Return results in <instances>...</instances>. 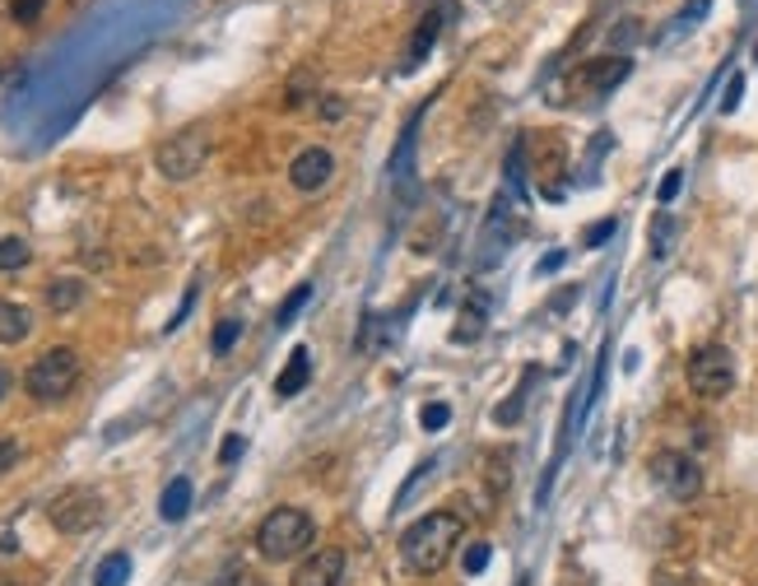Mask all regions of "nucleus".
<instances>
[{
    "label": "nucleus",
    "mask_w": 758,
    "mask_h": 586,
    "mask_svg": "<svg viewBox=\"0 0 758 586\" xmlns=\"http://www.w3.org/2000/svg\"><path fill=\"white\" fill-rule=\"evenodd\" d=\"M75 381H80V354L71 345H52V349H42L33 364H29L24 391L38 405H61L65 396L75 391Z\"/></svg>",
    "instance_id": "obj_3"
},
{
    "label": "nucleus",
    "mask_w": 758,
    "mask_h": 586,
    "mask_svg": "<svg viewBox=\"0 0 758 586\" xmlns=\"http://www.w3.org/2000/svg\"><path fill=\"white\" fill-rule=\"evenodd\" d=\"M614 229H619V223H614V219H606V223H596V229H587V233H582V242H587V247H600V242H610V233H614Z\"/></svg>",
    "instance_id": "obj_25"
},
{
    "label": "nucleus",
    "mask_w": 758,
    "mask_h": 586,
    "mask_svg": "<svg viewBox=\"0 0 758 586\" xmlns=\"http://www.w3.org/2000/svg\"><path fill=\"white\" fill-rule=\"evenodd\" d=\"M224 586H265V582H261L252 568H229V573H224Z\"/></svg>",
    "instance_id": "obj_26"
},
{
    "label": "nucleus",
    "mask_w": 758,
    "mask_h": 586,
    "mask_svg": "<svg viewBox=\"0 0 758 586\" xmlns=\"http://www.w3.org/2000/svg\"><path fill=\"white\" fill-rule=\"evenodd\" d=\"M6 387H10V373L0 368V400H6Z\"/></svg>",
    "instance_id": "obj_32"
},
{
    "label": "nucleus",
    "mask_w": 758,
    "mask_h": 586,
    "mask_svg": "<svg viewBox=\"0 0 758 586\" xmlns=\"http://www.w3.org/2000/svg\"><path fill=\"white\" fill-rule=\"evenodd\" d=\"M191 507V480H172L164 489V499H159V512H164V522H182Z\"/></svg>",
    "instance_id": "obj_15"
},
{
    "label": "nucleus",
    "mask_w": 758,
    "mask_h": 586,
    "mask_svg": "<svg viewBox=\"0 0 758 586\" xmlns=\"http://www.w3.org/2000/svg\"><path fill=\"white\" fill-rule=\"evenodd\" d=\"M330 177H336V159H330V149H322V145L298 149L294 164H288V182H294V191H303V196L326 191Z\"/></svg>",
    "instance_id": "obj_8"
},
{
    "label": "nucleus",
    "mask_w": 758,
    "mask_h": 586,
    "mask_svg": "<svg viewBox=\"0 0 758 586\" xmlns=\"http://www.w3.org/2000/svg\"><path fill=\"white\" fill-rule=\"evenodd\" d=\"M484 563H488V545H471V550H465V573H484Z\"/></svg>",
    "instance_id": "obj_27"
},
{
    "label": "nucleus",
    "mask_w": 758,
    "mask_h": 586,
    "mask_svg": "<svg viewBox=\"0 0 758 586\" xmlns=\"http://www.w3.org/2000/svg\"><path fill=\"white\" fill-rule=\"evenodd\" d=\"M126 577H130V558H126V554H113V558L98 563L94 586H126Z\"/></svg>",
    "instance_id": "obj_17"
},
{
    "label": "nucleus",
    "mask_w": 758,
    "mask_h": 586,
    "mask_svg": "<svg viewBox=\"0 0 758 586\" xmlns=\"http://www.w3.org/2000/svg\"><path fill=\"white\" fill-rule=\"evenodd\" d=\"M33 261V247L24 238H0V275H14Z\"/></svg>",
    "instance_id": "obj_16"
},
{
    "label": "nucleus",
    "mask_w": 758,
    "mask_h": 586,
    "mask_svg": "<svg viewBox=\"0 0 758 586\" xmlns=\"http://www.w3.org/2000/svg\"><path fill=\"white\" fill-rule=\"evenodd\" d=\"M42 6H48V0H14V19L19 24H29V19H38Z\"/></svg>",
    "instance_id": "obj_28"
},
{
    "label": "nucleus",
    "mask_w": 758,
    "mask_h": 586,
    "mask_svg": "<svg viewBox=\"0 0 758 586\" xmlns=\"http://www.w3.org/2000/svg\"><path fill=\"white\" fill-rule=\"evenodd\" d=\"M652 480L671 493V499H680V503H694L698 493H703V465L688 457V452H675V447H665V452H656L652 457Z\"/></svg>",
    "instance_id": "obj_7"
},
{
    "label": "nucleus",
    "mask_w": 758,
    "mask_h": 586,
    "mask_svg": "<svg viewBox=\"0 0 758 586\" xmlns=\"http://www.w3.org/2000/svg\"><path fill=\"white\" fill-rule=\"evenodd\" d=\"M661 586H684V582H661Z\"/></svg>",
    "instance_id": "obj_33"
},
{
    "label": "nucleus",
    "mask_w": 758,
    "mask_h": 586,
    "mask_svg": "<svg viewBox=\"0 0 758 586\" xmlns=\"http://www.w3.org/2000/svg\"><path fill=\"white\" fill-rule=\"evenodd\" d=\"M461 535H465V522L456 512H423L419 522H410L406 535H400V568L414 577L442 573L452 563Z\"/></svg>",
    "instance_id": "obj_1"
},
{
    "label": "nucleus",
    "mask_w": 758,
    "mask_h": 586,
    "mask_svg": "<svg viewBox=\"0 0 758 586\" xmlns=\"http://www.w3.org/2000/svg\"><path fill=\"white\" fill-rule=\"evenodd\" d=\"M680 177H684V172H665V182H661V191H656L661 206H671V200L680 196Z\"/></svg>",
    "instance_id": "obj_29"
},
{
    "label": "nucleus",
    "mask_w": 758,
    "mask_h": 586,
    "mask_svg": "<svg viewBox=\"0 0 758 586\" xmlns=\"http://www.w3.org/2000/svg\"><path fill=\"white\" fill-rule=\"evenodd\" d=\"M448 14H452V6L442 10V14H433V10H429V14L419 19V33H414V42H410V56H406V65H400V71H419V61L429 56V48H433V42L442 38V19H448Z\"/></svg>",
    "instance_id": "obj_12"
},
{
    "label": "nucleus",
    "mask_w": 758,
    "mask_h": 586,
    "mask_svg": "<svg viewBox=\"0 0 758 586\" xmlns=\"http://www.w3.org/2000/svg\"><path fill=\"white\" fill-rule=\"evenodd\" d=\"M242 447H248V442H242V433H229V442H224V452H219V461H224V465H229V461H238V457H242Z\"/></svg>",
    "instance_id": "obj_31"
},
{
    "label": "nucleus",
    "mask_w": 758,
    "mask_h": 586,
    "mask_svg": "<svg viewBox=\"0 0 758 586\" xmlns=\"http://www.w3.org/2000/svg\"><path fill=\"white\" fill-rule=\"evenodd\" d=\"M206 159H210V130L206 126H182L159 145V154H154V164H159V172L168 182H191V177L206 168Z\"/></svg>",
    "instance_id": "obj_5"
},
{
    "label": "nucleus",
    "mask_w": 758,
    "mask_h": 586,
    "mask_svg": "<svg viewBox=\"0 0 758 586\" xmlns=\"http://www.w3.org/2000/svg\"><path fill=\"white\" fill-rule=\"evenodd\" d=\"M340 582H345V550H312L294 568V586H340Z\"/></svg>",
    "instance_id": "obj_9"
},
{
    "label": "nucleus",
    "mask_w": 758,
    "mask_h": 586,
    "mask_svg": "<svg viewBox=\"0 0 758 586\" xmlns=\"http://www.w3.org/2000/svg\"><path fill=\"white\" fill-rule=\"evenodd\" d=\"M684 381L698 400H722L735 387V354L726 345H698L684 364Z\"/></svg>",
    "instance_id": "obj_4"
},
{
    "label": "nucleus",
    "mask_w": 758,
    "mask_h": 586,
    "mask_svg": "<svg viewBox=\"0 0 758 586\" xmlns=\"http://www.w3.org/2000/svg\"><path fill=\"white\" fill-rule=\"evenodd\" d=\"M307 377H312V354L298 345L294 354H288V368L275 377V396L280 400H288V396H298L303 387H307Z\"/></svg>",
    "instance_id": "obj_13"
},
{
    "label": "nucleus",
    "mask_w": 758,
    "mask_h": 586,
    "mask_svg": "<svg viewBox=\"0 0 758 586\" xmlns=\"http://www.w3.org/2000/svg\"><path fill=\"white\" fill-rule=\"evenodd\" d=\"M707 10H712V0H688V6H684V10L671 19V24H665V38H680V33H688V29H694Z\"/></svg>",
    "instance_id": "obj_18"
},
{
    "label": "nucleus",
    "mask_w": 758,
    "mask_h": 586,
    "mask_svg": "<svg viewBox=\"0 0 758 586\" xmlns=\"http://www.w3.org/2000/svg\"><path fill=\"white\" fill-rule=\"evenodd\" d=\"M42 293H48V307H52V312H75V307L84 303V280L65 275V280H52Z\"/></svg>",
    "instance_id": "obj_14"
},
{
    "label": "nucleus",
    "mask_w": 758,
    "mask_h": 586,
    "mask_svg": "<svg viewBox=\"0 0 758 586\" xmlns=\"http://www.w3.org/2000/svg\"><path fill=\"white\" fill-rule=\"evenodd\" d=\"M610 42L619 48V42H638V19H623V24L610 33Z\"/></svg>",
    "instance_id": "obj_30"
},
{
    "label": "nucleus",
    "mask_w": 758,
    "mask_h": 586,
    "mask_svg": "<svg viewBox=\"0 0 758 586\" xmlns=\"http://www.w3.org/2000/svg\"><path fill=\"white\" fill-rule=\"evenodd\" d=\"M312 540H317V522L303 507H275L256 526V554L265 563H298L312 554Z\"/></svg>",
    "instance_id": "obj_2"
},
{
    "label": "nucleus",
    "mask_w": 758,
    "mask_h": 586,
    "mask_svg": "<svg viewBox=\"0 0 758 586\" xmlns=\"http://www.w3.org/2000/svg\"><path fill=\"white\" fill-rule=\"evenodd\" d=\"M740 98H745V75H735L726 84V94H722V112H735V107H740Z\"/></svg>",
    "instance_id": "obj_23"
},
{
    "label": "nucleus",
    "mask_w": 758,
    "mask_h": 586,
    "mask_svg": "<svg viewBox=\"0 0 758 586\" xmlns=\"http://www.w3.org/2000/svg\"><path fill=\"white\" fill-rule=\"evenodd\" d=\"M238 335H242V322H233V317H224V322H219L214 326V341H210V349L219 354V358H224L233 345H238Z\"/></svg>",
    "instance_id": "obj_20"
},
{
    "label": "nucleus",
    "mask_w": 758,
    "mask_h": 586,
    "mask_svg": "<svg viewBox=\"0 0 758 586\" xmlns=\"http://www.w3.org/2000/svg\"><path fill=\"white\" fill-rule=\"evenodd\" d=\"M671 238H675V219L661 214L656 229H652V257H665V242H671Z\"/></svg>",
    "instance_id": "obj_21"
},
{
    "label": "nucleus",
    "mask_w": 758,
    "mask_h": 586,
    "mask_svg": "<svg viewBox=\"0 0 758 586\" xmlns=\"http://www.w3.org/2000/svg\"><path fill=\"white\" fill-rule=\"evenodd\" d=\"M48 516H52V526L61 535H84V531H94L103 522V493L75 484V489L56 493L52 507H48Z\"/></svg>",
    "instance_id": "obj_6"
},
{
    "label": "nucleus",
    "mask_w": 758,
    "mask_h": 586,
    "mask_svg": "<svg viewBox=\"0 0 758 586\" xmlns=\"http://www.w3.org/2000/svg\"><path fill=\"white\" fill-rule=\"evenodd\" d=\"M19 457H24V447H19L14 438H6V433H0V475H6V470H10Z\"/></svg>",
    "instance_id": "obj_22"
},
{
    "label": "nucleus",
    "mask_w": 758,
    "mask_h": 586,
    "mask_svg": "<svg viewBox=\"0 0 758 586\" xmlns=\"http://www.w3.org/2000/svg\"><path fill=\"white\" fill-rule=\"evenodd\" d=\"M33 335V312L14 299H0V345H24Z\"/></svg>",
    "instance_id": "obj_11"
},
{
    "label": "nucleus",
    "mask_w": 758,
    "mask_h": 586,
    "mask_svg": "<svg viewBox=\"0 0 758 586\" xmlns=\"http://www.w3.org/2000/svg\"><path fill=\"white\" fill-rule=\"evenodd\" d=\"M629 71H633L629 56H596L577 71V88H582V94H610V88L629 80Z\"/></svg>",
    "instance_id": "obj_10"
},
{
    "label": "nucleus",
    "mask_w": 758,
    "mask_h": 586,
    "mask_svg": "<svg viewBox=\"0 0 758 586\" xmlns=\"http://www.w3.org/2000/svg\"><path fill=\"white\" fill-rule=\"evenodd\" d=\"M448 419H452L448 405H423V415H419V423H423V428H442Z\"/></svg>",
    "instance_id": "obj_24"
},
{
    "label": "nucleus",
    "mask_w": 758,
    "mask_h": 586,
    "mask_svg": "<svg viewBox=\"0 0 758 586\" xmlns=\"http://www.w3.org/2000/svg\"><path fill=\"white\" fill-rule=\"evenodd\" d=\"M312 299V284H298L294 293H288V299L280 303V312H275V326H288V322H294L298 317V312H303V303Z\"/></svg>",
    "instance_id": "obj_19"
}]
</instances>
